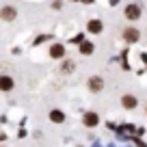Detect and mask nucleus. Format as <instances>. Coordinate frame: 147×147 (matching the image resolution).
Here are the masks:
<instances>
[{
    "label": "nucleus",
    "mask_w": 147,
    "mask_h": 147,
    "mask_svg": "<svg viewBox=\"0 0 147 147\" xmlns=\"http://www.w3.org/2000/svg\"><path fill=\"white\" fill-rule=\"evenodd\" d=\"M63 71L67 74V71H74V61H67V63L63 65Z\"/></svg>",
    "instance_id": "obj_12"
},
{
    "label": "nucleus",
    "mask_w": 147,
    "mask_h": 147,
    "mask_svg": "<svg viewBox=\"0 0 147 147\" xmlns=\"http://www.w3.org/2000/svg\"><path fill=\"white\" fill-rule=\"evenodd\" d=\"M121 102H123L125 108H134V106H136V97H134V95H123Z\"/></svg>",
    "instance_id": "obj_10"
},
{
    "label": "nucleus",
    "mask_w": 147,
    "mask_h": 147,
    "mask_svg": "<svg viewBox=\"0 0 147 147\" xmlns=\"http://www.w3.org/2000/svg\"><path fill=\"white\" fill-rule=\"evenodd\" d=\"M0 89H2V91H11V89H13V78H11V76H2V78H0Z\"/></svg>",
    "instance_id": "obj_8"
},
{
    "label": "nucleus",
    "mask_w": 147,
    "mask_h": 147,
    "mask_svg": "<svg viewBox=\"0 0 147 147\" xmlns=\"http://www.w3.org/2000/svg\"><path fill=\"white\" fill-rule=\"evenodd\" d=\"M80 52H82V54H91L93 52V43L91 41H82L80 43Z\"/></svg>",
    "instance_id": "obj_11"
},
{
    "label": "nucleus",
    "mask_w": 147,
    "mask_h": 147,
    "mask_svg": "<svg viewBox=\"0 0 147 147\" xmlns=\"http://www.w3.org/2000/svg\"><path fill=\"white\" fill-rule=\"evenodd\" d=\"M63 54H65V46H61V43H56V46L50 48V56L52 59H61Z\"/></svg>",
    "instance_id": "obj_7"
},
{
    "label": "nucleus",
    "mask_w": 147,
    "mask_h": 147,
    "mask_svg": "<svg viewBox=\"0 0 147 147\" xmlns=\"http://www.w3.org/2000/svg\"><path fill=\"white\" fill-rule=\"evenodd\" d=\"M123 39H125L128 43H136L138 39H141L138 28H125V30H123Z\"/></svg>",
    "instance_id": "obj_1"
},
{
    "label": "nucleus",
    "mask_w": 147,
    "mask_h": 147,
    "mask_svg": "<svg viewBox=\"0 0 147 147\" xmlns=\"http://www.w3.org/2000/svg\"><path fill=\"white\" fill-rule=\"evenodd\" d=\"M82 121H84V125H89V128H93V125H97V123H100V117H97L95 113H87Z\"/></svg>",
    "instance_id": "obj_5"
},
{
    "label": "nucleus",
    "mask_w": 147,
    "mask_h": 147,
    "mask_svg": "<svg viewBox=\"0 0 147 147\" xmlns=\"http://www.w3.org/2000/svg\"><path fill=\"white\" fill-rule=\"evenodd\" d=\"M125 18L128 20H138L141 18V7L138 5H128L125 7Z\"/></svg>",
    "instance_id": "obj_2"
},
{
    "label": "nucleus",
    "mask_w": 147,
    "mask_h": 147,
    "mask_svg": "<svg viewBox=\"0 0 147 147\" xmlns=\"http://www.w3.org/2000/svg\"><path fill=\"white\" fill-rule=\"evenodd\" d=\"M15 9L13 7H2V9H0V18L5 20V22H11V20H15Z\"/></svg>",
    "instance_id": "obj_3"
},
{
    "label": "nucleus",
    "mask_w": 147,
    "mask_h": 147,
    "mask_svg": "<svg viewBox=\"0 0 147 147\" xmlns=\"http://www.w3.org/2000/svg\"><path fill=\"white\" fill-rule=\"evenodd\" d=\"M102 28H104V26H102V22H100V20H91V22L87 24V30H89V32H93V35L102 32Z\"/></svg>",
    "instance_id": "obj_6"
},
{
    "label": "nucleus",
    "mask_w": 147,
    "mask_h": 147,
    "mask_svg": "<svg viewBox=\"0 0 147 147\" xmlns=\"http://www.w3.org/2000/svg\"><path fill=\"white\" fill-rule=\"evenodd\" d=\"M50 119L56 121V123H63V121H65V115L61 113V110H50Z\"/></svg>",
    "instance_id": "obj_9"
},
{
    "label": "nucleus",
    "mask_w": 147,
    "mask_h": 147,
    "mask_svg": "<svg viewBox=\"0 0 147 147\" xmlns=\"http://www.w3.org/2000/svg\"><path fill=\"white\" fill-rule=\"evenodd\" d=\"M89 89H91L93 93H97V91H102L104 89V80L100 78V76H93L91 80H89Z\"/></svg>",
    "instance_id": "obj_4"
}]
</instances>
